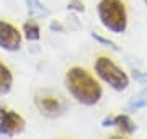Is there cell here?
<instances>
[{"label": "cell", "instance_id": "cell-6", "mask_svg": "<svg viewBox=\"0 0 147 139\" xmlns=\"http://www.w3.org/2000/svg\"><path fill=\"white\" fill-rule=\"evenodd\" d=\"M21 46V33L11 23L0 20V48L5 51H16Z\"/></svg>", "mask_w": 147, "mask_h": 139}, {"label": "cell", "instance_id": "cell-12", "mask_svg": "<svg viewBox=\"0 0 147 139\" xmlns=\"http://www.w3.org/2000/svg\"><path fill=\"white\" fill-rule=\"evenodd\" d=\"M101 124H103L105 128H108V126H115V116H108V118H105V119L101 121Z\"/></svg>", "mask_w": 147, "mask_h": 139}, {"label": "cell", "instance_id": "cell-5", "mask_svg": "<svg viewBox=\"0 0 147 139\" xmlns=\"http://www.w3.org/2000/svg\"><path fill=\"white\" fill-rule=\"evenodd\" d=\"M34 103L36 108L41 111V115L47 118H56L59 115H62L64 111V103L61 102V98L49 92H42L34 96Z\"/></svg>", "mask_w": 147, "mask_h": 139}, {"label": "cell", "instance_id": "cell-11", "mask_svg": "<svg viewBox=\"0 0 147 139\" xmlns=\"http://www.w3.org/2000/svg\"><path fill=\"white\" fill-rule=\"evenodd\" d=\"M92 36H93L95 39H96V41H100V43H103V44H108V46H111L113 49H118V46H116V44L113 43V41H110V39H106V38H101V36H98L96 33H93Z\"/></svg>", "mask_w": 147, "mask_h": 139}, {"label": "cell", "instance_id": "cell-2", "mask_svg": "<svg viewBox=\"0 0 147 139\" xmlns=\"http://www.w3.org/2000/svg\"><path fill=\"white\" fill-rule=\"evenodd\" d=\"M101 25L113 33H124L127 28V11L121 0H101L98 3Z\"/></svg>", "mask_w": 147, "mask_h": 139}, {"label": "cell", "instance_id": "cell-4", "mask_svg": "<svg viewBox=\"0 0 147 139\" xmlns=\"http://www.w3.org/2000/svg\"><path fill=\"white\" fill-rule=\"evenodd\" d=\"M25 124L26 123L21 118V115L0 107V134L2 136H16L23 133Z\"/></svg>", "mask_w": 147, "mask_h": 139}, {"label": "cell", "instance_id": "cell-14", "mask_svg": "<svg viewBox=\"0 0 147 139\" xmlns=\"http://www.w3.org/2000/svg\"><path fill=\"white\" fill-rule=\"evenodd\" d=\"M144 2H146V5H147V0H144Z\"/></svg>", "mask_w": 147, "mask_h": 139}, {"label": "cell", "instance_id": "cell-1", "mask_svg": "<svg viewBox=\"0 0 147 139\" xmlns=\"http://www.w3.org/2000/svg\"><path fill=\"white\" fill-rule=\"evenodd\" d=\"M65 87L77 102L87 105V107L96 105L103 95V90H101L98 80L90 72H87L84 67H77V65L67 70Z\"/></svg>", "mask_w": 147, "mask_h": 139}, {"label": "cell", "instance_id": "cell-10", "mask_svg": "<svg viewBox=\"0 0 147 139\" xmlns=\"http://www.w3.org/2000/svg\"><path fill=\"white\" fill-rule=\"evenodd\" d=\"M67 7L70 10H75V11H84L85 10V5H84L82 0H70Z\"/></svg>", "mask_w": 147, "mask_h": 139}, {"label": "cell", "instance_id": "cell-7", "mask_svg": "<svg viewBox=\"0 0 147 139\" xmlns=\"http://www.w3.org/2000/svg\"><path fill=\"white\" fill-rule=\"evenodd\" d=\"M13 84V75L3 62H0V95L8 93Z\"/></svg>", "mask_w": 147, "mask_h": 139}, {"label": "cell", "instance_id": "cell-8", "mask_svg": "<svg viewBox=\"0 0 147 139\" xmlns=\"http://www.w3.org/2000/svg\"><path fill=\"white\" fill-rule=\"evenodd\" d=\"M115 126L119 129L121 134H132L136 131V124L127 115H116L115 116Z\"/></svg>", "mask_w": 147, "mask_h": 139}, {"label": "cell", "instance_id": "cell-9", "mask_svg": "<svg viewBox=\"0 0 147 139\" xmlns=\"http://www.w3.org/2000/svg\"><path fill=\"white\" fill-rule=\"evenodd\" d=\"M23 33H25V38L28 41H38L41 38V30H39V25L34 22H26L23 25Z\"/></svg>", "mask_w": 147, "mask_h": 139}, {"label": "cell", "instance_id": "cell-13", "mask_svg": "<svg viewBox=\"0 0 147 139\" xmlns=\"http://www.w3.org/2000/svg\"><path fill=\"white\" fill-rule=\"evenodd\" d=\"M132 75L136 77L137 80H146L147 82V75H142L141 72H137V70H134V72H132Z\"/></svg>", "mask_w": 147, "mask_h": 139}, {"label": "cell", "instance_id": "cell-3", "mask_svg": "<svg viewBox=\"0 0 147 139\" xmlns=\"http://www.w3.org/2000/svg\"><path fill=\"white\" fill-rule=\"evenodd\" d=\"M95 72L100 77L101 80L108 84L111 88L121 92L126 90L129 85V77L123 69H119L118 65L106 56H100L95 61Z\"/></svg>", "mask_w": 147, "mask_h": 139}]
</instances>
